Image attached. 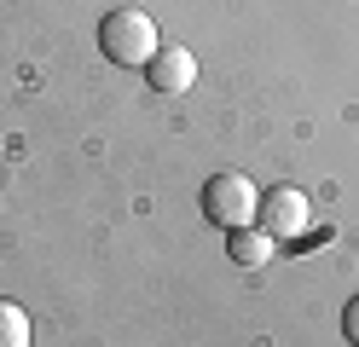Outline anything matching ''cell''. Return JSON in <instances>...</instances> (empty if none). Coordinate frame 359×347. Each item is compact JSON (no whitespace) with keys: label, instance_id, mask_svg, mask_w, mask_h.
<instances>
[{"label":"cell","instance_id":"1","mask_svg":"<svg viewBox=\"0 0 359 347\" xmlns=\"http://www.w3.org/2000/svg\"><path fill=\"white\" fill-rule=\"evenodd\" d=\"M156 46H163V35H156V18L140 12V6H116L99 18V53L110 64L122 69H145L156 58Z\"/></svg>","mask_w":359,"mask_h":347},{"label":"cell","instance_id":"2","mask_svg":"<svg viewBox=\"0 0 359 347\" xmlns=\"http://www.w3.org/2000/svg\"><path fill=\"white\" fill-rule=\"evenodd\" d=\"M255 215H261V185L250 179V174H215L209 185H203V220L209 226H220V231H238V226H255Z\"/></svg>","mask_w":359,"mask_h":347},{"label":"cell","instance_id":"3","mask_svg":"<svg viewBox=\"0 0 359 347\" xmlns=\"http://www.w3.org/2000/svg\"><path fill=\"white\" fill-rule=\"evenodd\" d=\"M255 226H261L273 243H296V238H307V226H313V203H307V191H302V185H273V191H261V215H255Z\"/></svg>","mask_w":359,"mask_h":347},{"label":"cell","instance_id":"4","mask_svg":"<svg viewBox=\"0 0 359 347\" xmlns=\"http://www.w3.org/2000/svg\"><path fill=\"white\" fill-rule=\"evenodd\" d=\"M145 81L156 87V93H191V81H197V58H191V46H156V58L145 64Z\"/></svg>","mask_w":359,"mask_h":347},{"label":"cell","instance_id":"5","mask_svg":"<svg viewBox=\"0 0 359 347\" xmlns=\"http://www.w3.org/2000/svg\"><path fill=\"white\" fill-rule=\"evenodd\" d=\"M226 254H232V266H273V254H278V243L266 238L261 226H238V231H226Z\"/></svg>","mask_w":359,"mask_h":347},{"label":"cell","instance_id":"6","mask_svg":"<svg viewBox=\"0 0 359 347\" xmlns=\"http://www.w3.org/2000/svg\"><path fill=\"white\" fill-rule=\"evenodd\" d=\"M29 341H35L29 313L18 307V301H6V295H0V347H29Z\"/></svg>","mask_w":359,"mask_h":347},{"label":"cell","instance_id":"7","mask_svg":"<svg viewBox=\"0 0 359 347\" xmlns=\"http://www.w3.org/2000/svg\"><path fill=\"white\" fill-rule=\"evenodd\" d=\"M342 336H348V341L359 347V295L348 301V313H342Z\"/></svg>","mask_w":359,"mask_h":347}]
</instances>
